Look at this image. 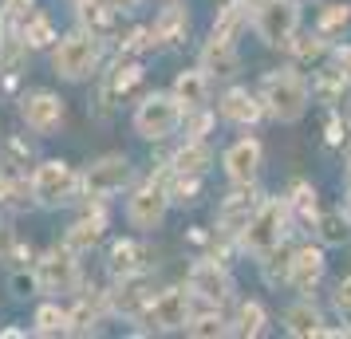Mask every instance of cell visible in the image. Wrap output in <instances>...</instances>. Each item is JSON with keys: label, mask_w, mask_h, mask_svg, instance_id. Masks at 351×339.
I'll use <instances>...</instances> for the list:
<instances>
[{"label": "cell", "mask_w": 351, "mask_h": 339, "mask_svg": "<svg viewBox=\"0 0 351 339\" xmlns=\"http://www.w3.org/2000/svg\"><path fill=\"white\" fill-rule=\"evenodd\" d=\"M261 103H265V111L276 123H296L308 111V103H312V87H308V79L300 71L276 67V71H269L261 79Z\"/></svg>", "instance_id": "6da1fadb"}, {"label": "cell", "mask_w": 351, "mask_h": 339, "mask_svg": "<svg viewBox=\"0 0 351 339\" xmlns=\"http://www.w3.org/2000/svg\"><path fill=\"white\" fill-rule=\"evenodd\" d=\"M99 60H103V36L87 32V28H75L67 32L56 48H51V71L67 83H83L95 75Z\"/></svg>", "instance_id": "7a4b0ae2"}, {"label": "cell", "mask_w": 351, "mask_h": 339, "mask_svg": "<svg viewBox=\"0 0 351 339\" xmlns=\"http://www.w3.org/2000/svg\"><path fill=\"white\" fill-rule=\"evenodd\" d=\"M288 217H292V205H288V201H280V197L261 201L256 213L249 217V225L241 229V249L253 260H265L272 249H280V241H285Z\"/></svg>", "instance_id": "3957f363"}, {"label": "cell", "mask_w": 351, "mask_h": 339, "mask_svg": "<svg viewBox=\"0 0 351 339\" xmlns=\"http://www.w3.org/2000/svg\"><path fill=\"white\" fill-rule=\"evenodd\" d=\"M182 118H186V107L174 99V91L170 95L166 91H154V95H146L138 103L134 130H138V138H146V142H166L170 134H178Z\"/></svg>", "instance_id": "277c9868"}, {"label": "cell", "mask_w": 351, "mask_h": 339, "mask_svg": "<svg viewBox=\"0 0 351 339\" xmlns=\"http://www.w3.org/2000/svg\"><path fill=\"white\" fill-rule=\"evenodd\" d=\"M253 28L269 48H285L300 28V8L296 0H261L253 8Z\"/></svg>", "instance_id": "5b68a950"}, {"label": "cell", "mask_w": 351, "mask_h": 339, "mask_svg": "<svg viewBox=\"0 0 351 339\" xmlns=\"http://www.w3.org/2000/svg\"><path fill=\"white\" fill-rule=\"evenodd\" d=\"M80 253H71L67 244H60V249H48L44 257L36 260V288L44 292V296H60V292H71L75 284H80Z\"/></svg>", "instance_id": "8992f818"}, {"label": "cell", "mask_w": 351, "mask_h": 339, "mask_svg": "<svg viewBox=\"0 0 351 339\" xmlns=\"http://www.w3.org/2000/svg\"><path fill=\"white\" fill-rule=\"evenodd\" d=\"M75 186H80V178H75V170L64 158H48L32 170V201L36 205H48V210L51 205H64V201H71Z\"/></svg>", "instance_id": "52a82bcc"}, {"label": "cell", "mask_w": 351, "mask_h": 339, "mask_svg": "<svg viewBox=\"0 0 351 339\" xmlns=\"http://www.w3.org/2000/svg\"><path fill=\"white\" fill-rule=\"evenodd\" d=\"M166 213H170V186H166V181L150 178L146 186H138V190L127 197V221L134 229H143V233L158 229L162 221H166Z\"/></svg>", "instance_id": "ba28073f"}, {"label": "cell", "mask_w": 351, "mask_h": 339, "mask_svg": "<svg viewBox=\"0 0 351 339\" xmlns=\"http://www.w3.org/2000/svg\"><path fill=\"white\" fill-rule=\"evenodd\" d=\"M83 194L95 197V201H103V197H114L123 194L130 186V162L123 158V154H107V158H95L87 170H83Z\"/></svg>", "instance_id": "9c48e42d"}, {"label": "cell", "mask_w": 351, "mask_h": 339, "mask_svg": "<svg viewBox=\"0 0 351 339\" xmlns=\"http://www.w3.org/2000/svg\"><path fill=\"white\" fill-rule=\"evenodd\" d=\"M190 296H193V292H186V288L158 292V296L150 300V307H146L143 320L150 323L154 331H186V323H190V316H193Z\"/></svg>", "instance_id": "30bf717a"}, {"label": "cell", "mask_w": 351, "mask_h": 339, "mask_svg": "<svg viewBox=\"0 0 351 339\" xmlns=\"http://www.w3.org/2000/svg\"><path fill=\"white\" fill-rule=\"evenodd\" d=\"M20 114H24V123H28V130L32 134H56V130L64 127V99L56 95V91H32V95L24 99V107H20Z\"/></svg>", "instance_id": "8fae6325"}, {"label": "cell", "mask_w": 351, "mask_h": 339, "mask_svg": "<svg viewBox=\"0 0 351 339\" xmlns=\"http://www.w3.org/2000/svg\"><path fill=\"white\" fill-rule=\"evenodd\" d=\"M190 292L197 296V300H206V304H213V307H221L229 296H233V280H229V273H225L217 260H197L190 268Z\"/></svg>", "instance_id": "7c38bea8"}, {"label": "cell", "mask_w": 351, "mask_h": 339, "mask_svg": "<svg viewBox=\"0 0 351 339\" xmlns=\"http://www.w3.org/2000/svg\"><path fill=\"white\" fill-rule=\"evenodd\" d=\"M237 190L221 201V213H217V225H221V233H233V237H241V229L249 225V217L256 213V190L253 181H233Z\"/></svg>", "instance_id": "4fadbf2b"}, {"label": "cell", "mask_w": 351, "mask_h": 339, "mask_svg": "<svg viewBox=\"0 0 351 339\" xmlns=\"http://www.w3.org/2000/svg\"><path fill=\"white\" fill-rule=\"evenodd\" d=\"M217 111H221V118L233 123V127H253V123H261V114H265V103H261V95H253L249 87H233V91L221 95Z\"/></svg>", "instance_id": "5bb4252c"}, {"label": "cell", "mask_w": 351, "mask_h": 339, "mask_svg": "<svg viewBox=\"0 0 351 339\" xmlns=\"http://www.w3.org/2000/svg\"><path fill=\"white\" fill-rule=\"evenodd\" d=\"M221 166H225V174L233 181H253L256 178V170H261V142L256 138H237V142L225 150V158H221Z\"/></svg>", "instance_id": "9a60e30c"}, {"label": "cell", "mask_w": 351, "mask_h": 339, "mask_svg": "<svg viewBox=\"0 0 351 339\" xmlns=\"http://www.w3.org/2000/svg\"><path fill=\"white\" fill-rule=\"evenodd\" d=\"M150 292H146V280L143 273H134V276H123V284L111 292V304L119 316H130V320H143L146 316V307H150Z\"/></svg>", "instance_id": "2e32d148"}, {"label": "cell", "mask_w": 351, "mask_h": 339, "mask_svg": "<svg viewBox=\"0 0 351 339\" xmlns=\"http://www.w3.org/2000/svg\"><path fill=\"white\" fill-rule=\"evenodd\" d=\"M319 276H324V253L312 249V244L296 249L292 253V268H288V284L300 292V296H308L319 284Z\"/></svg>", "instance_id": "e0dca14e"}, {"label": "cell", "mask_w": 351, "mask_h": 339, "mask_svg": "<svg viewBox=\"0 0 351 339\" xmlns=\"http://www.w3.org/2000/svg\"><path fill=\"white\" fill-rule=\"evenodd\" d=\"M174 99L186 107V114L209 103V71L206 67H186L174 79Z\"/></svg>", "instance_id": "ac0fdd59"}, {"label": "cell", "mask_w": 351, "mask_h": 339, "mask_svg": "<svg viewBox=\"0 0 351 339\" xmlns=\"http://www.w3.org/2000/svg\"><path fill=\"white\" fill-rule=\"evenodd\" d=\"M114 16H119V8H114L111 0H75V20H80V28L103 36V40L111 36Z\"/></svg>", "instance_id": "d6986e66"}, {"label": "cell", "mask_w": 351, "mask_h": 339, "mask_svg": "<svg viewBox=\"0 0 351 339\" xmlns=\"http://www.w3.org/2000/svg\"><path fill=\"white\" fill-rule=\"evenodd\" d=\"M202 67H206L209 75H237L241 71L237 44H233V40H217V36H209V44L202 48Z\"/></svg>", "instance_id": "ffe728a7"}, {"label": "cell", "mask_w": 351, "mask_h": 339, "mask_svg": "<svg viewBox=\"0 0 351 339\" xmlns=\"http://www.w3.org/2000/svg\"><path fill=\"white\" fill-rule=\"evenodd\" d=\"M150 32H154V44H178V40H186V32H190L186 8H182V4H166Z\"/></svg>", "instance_id": "44dd1931"}, {"label": "cell", "mask_w": 351, "mask_h": 339, "mask_svg": "<svg viewBox=\"0 0 351 339\" xmlns=\"http://www.w3.org/2000/svg\"><path fill=\"white\" fill-rule=\"evenodd\" d=\"M103 225H107V221H103V213H87V217H80L75 225L67 229L64 244L71 249V253H80V257H83V253H91V249L99 244V237H103Z\"/></svg>", "instance_id": "7402d4cb"}, {"label": "cell", "mask_w": 351, "mask_h": 339, "mask_svg": "<svg viewBox=\"0 0 351 339\" xmlns=\"http://www.w3.org/2000/svg\"><path fill=\"white\" fill-rule=\"evenodd\" d=\"M170 166H174L178 174H197V178H202L209 166H213V154H209V146L202 142V138H190V142L170 158Z\"/></svg>", "instance_id": "603a6c76"}, {"label": "cell", "mask_w": 351, "mask_h": 339, "mask_svg": "<svg viewBox=\"0 0 351 339\" xmlns=\"http://www.w3.org/2000/svg\"><path fill=\"white\" fill-rule=\"evenodd\" d=\"M245 24H249V4H245V0H233V4H225L221 12H217L213 32L209 36H217V40H233V44H237V36H241Z\"/></svg>", "instance_id": "cb8c5ba5"}, {"label": "cell", "mask_w": 351, "mask_h": 339, "mask_svg": "<svg viewBox=\"0 0 351 339\" xmlns=\"http://www.w3.org/2000/svg\"><path fill=\"white\" fill-rule=\"evenodd\" d=\"M319 312L312 307V300H300L285 312V331L288 336H319Z\"/></svg>", "instance_id": "d4e9b609"}, {"label": "cell", "mask_w": 351, "mask_h": 339, "mask_svg": "<svg viewBox=\"0 0 351 339\" xmlns=\"http://www.w3.org/2000/svg\"><path fill=\"white\" fill-rule=\"evenodd\" d=\"M32 331H36V336H71V312H64L60 304L36 307Z\"/></svg>", "instance_id": "484cf974"}, {"label": "cell", "mask_w": 351, "mask_h": 339, "mask_svg": "<svg viewBox=\"0 0 351 339\" xmlns=\"http://www.w3.org/2000/svg\"><path fill=\"white\" fill-rule=\"evenodd\" d=\"M111 273L119 276V280L143 273V244L138 241H114L111 244Z\"/></svg>", "instance_id": "4316f807"}, {"label": "cell", "mask_w": 351, "mask_h": 339, "mask_svg": "<svg viewBox=\"0 0 351 339\" xmlns=\"http://www.w3.org/2000/svg\"><path fill=\"white\" fill-rule=\"evenodd\" d=\"M348 87H351V79L343 75V67H328V71H319L316 83H312V91H316L324 103H343Z\"/></svg>", "instance_id": "83f0119b"}, {"label": "cell", "mask_w": 351, "mask_h": 339, "mask_svg": "<svg viewBox=\"0 0 351 339\" xmlns=\"http://www.w3.org/2000/svg\"><path fill=\"white\" fill-rule=\"evenodd\" d=\"M20 36H24V44H28V48H51V44L60 40L56 28H51V20L44 16V12H36V8H32V16L20 24Z\"/></svg>", "instance_id": "f1b7e54d"}, {"label": "cell", "mask_w": 351, "mask_h": 339, "mask_svg": "<svg viewBox=\"0 0 351 339\" xmlns=\"http://www.w3.org/2000/svg\"><path fill=\"white\" fill-rule=\"evenodd\" d=\"M233 327L221 320V312H206V316H190V323H186V336L193 339H221L229 336Z\"/></svg>", "instance_id": "f546056e"}, {"label": "cell", "mask_w": 351, "mask_h": 339, "mask_svg": "<svg viewBox=\"0 0 351 339\" xmlns=\"http://www.w3.org/2000/svg\"><path fill=\"white\" fill-rule=\"evenodd\" d=\"M28 55V44H24V36L20 32H4V40H0V71L12 79L20 71V60Z\"/></svg>", "instance_id": "4dcf8cb0"}, {"label": "cell", "mask_w": 351, "mask_h": 339, "mask_svg": "<svg viewBox=\"0 0 351 339\" xmlns=\"http://www.w3.org/2000/svg\"><path fill=\"white\" fill-rule=\"evenodd\" d=\"M28 197H32V181L0 174V210H20V205H28Z\"/></svg>", "instance_id": "1f68e13d"}, {"label": "cell", "mask_w": 351, "mask_h": 339, "mask_svg": "<svg viewBox=\"0 0 351 339\" xmlns=\"http://www.w3.org/2000/svg\"><path fill=\"white\" fill-rule=\"evenodd\" d=\"M316 229H319V241L324 244H343L348 241V233H351V221H348V213L343 210L339 213H319Z\"/></svg>", "instance_id": "d6a6232c"}, {"label": "cell", "mask_w": 351, "mask_h": 339, "mask_svg": "<svg viewBox=\"0 0 351 339\" xmlns=\"http://www.w3.org/2000/svg\"><path fill=\"white\" fill-rule=\"evenodd\" d=\"M265 323H269V316H265V307L256 304V300H249V304L237 307V323H233V336H261L265 331Z\"/></svg>", "instance_id": "836d02e7"}, {"label": "cell", "mask_w": 351, "mask_h": 339, "mask_svg": "<svg viewBox=\"0 0 351 339\" xmlns=\"http://www.w3.org/2000/svg\"><path fill=\"white\" fill-rule=\"evenodd\" d=\"M348 24H351V4H328V8L319 12L316 32L319 36H339Z\"/></svg>", "instance_id": "e575fe53"}, {"label": "cell", "mask_w": 351, "mask_h": 339, "mask_svg": "<svg viewBox=\"0 0 351 339\" xmlns=\"http://www.w3.org/2000/svg\"><path fill=\"white\" fill-rule=\"evenodd\" d=\"M324 40H328V36H319V32L316 36H292L288 48H292V55H296L300 64H316V60H324V51H328Z\"/></svg>", "instance_id": "d590c367"}, {"label": "cell", "mask_w": 351, "mask_h": 339, "mask_svg": "<svg viewBox=\"0 0 351 339\" xmlns=\"http://www.w3.org/2000/svg\"><path fill=\"white\" fill-rule=\"evenodd\" d=\"M197 190H202V178H197V174H178L174 170L170 201H178V205H193V201H197Z\"/></svg>", "instance_id": "8d00e7d4"}, {"label": "cell", "mask_w": 351, "mask_h": 339, "mask_svg": "<svg viewBox=\"0 0 351 339\" xmlns=\"http://www.w3.org/2000/svg\"><path fill=\"white\" fill-rule=\"evenodd\" d=\"M95 323H99V300H87V296H83L80 304L71 307V331L83 336V331H91Z\"/></svg>", "instance_id": "74e56055"}, {"label": "cell", "mask_w": 351, "mask_h": 339, "mask_svg": "<svg viewBox=\"0 0 351 339\" xmlns=\"http://www.w3.org/2000/svg\"><path fill=\"white\" fill-rule=\"evenodd\" d=\"M261 264H265V280H269V284H280V280L288 284V268H292V253H280V249H272V253H269L265 260H261Z\"/></svg>", "instance_id": "f35d334b"}, {"label": "cell", "mask_w": 351, "mask_h": 339, "mask_svg": "<svg viewBox=\"0 0 351 339\" xmlns=\"http://www.w3.org/2000/svg\"><path fill=\"white\" fill-rule=\"evenodd\" d=\"M138 79H143V67L138 64H119L111 75V91L114 95H127V91H134L138 87Z\"/></svg>", "instance_id": "ab89813d"}, {"label": "cell", "mask_w": 351, "mask_h": 339, "mask_svg": "<svg viewBox=\"0 0 351 339\" xmlns=\"http://www.w3.org/2000/svg\"><path fill=\"white\" fill-rule=\"evenodd\" d=\"M288 205H292V210L300 213L304 221H316V217H319L316 190H312V186H296V190H292V201H288Z\"/></svg>", "instance_id": "60d3db41"}, {"label": "cell", "mask_w": 351, "mask_h": 339, "mask_svg": "<svg viewBox=\"0 0 351 339\" xmlns=\"http://www.w3.org/2000/svg\"><path fill=\"white\" fill-rule=\"evenodd\" d=\"M4 16H12V20H24L32 16V0H4Z\"/></svg>", "instance_id": "b9f144b4"}, {"label": "cell", "mask_w": 351, "mask_h": 339, "mask_svg": "<svg viewBox=\"0 0 351 339\" xmlns=\"http://www.w3.org/2000/svg\"><path fill=\"white\" fill-rule=\"evenodd\" d=\"M193 114V123H190V138H206V130L213 127V118L206 114V107H197V111H190Z\"/></svg>", "instance_id": "7bdbcfd3"}, {"label": "cell", "mask_w": 351, "mask_h": 339, "mask_svg": "<svg viewBox=\"0 0 351 339\" xmlns=\"http://www.w3.org/2000/svg\"><path fill=\"white\" fill-rule=\"evenodd\" d=\"M335 307H339L343 316H351V276H343V280L335 284Z\"/></svg>", "instance_id": "ee69618b"}, {"label": "cell", "mask_w": 351, "mask_h": 339, "mask_svg": "<svg viewBox=\"0 0 351 339\" xmlns=\"http://www.w3.org/2000/svg\"><path fill=\"white\" fill-rule=\"evenodd\" d=\"M339 142H343V127H339V118L332 114L328 118V146H339Z\"/></svg>", "instance_id": "f6af8a7d"}, {"label": "cell", "mask_w": 351, "mask_h": 339, "mask_svg": "<svg viewBox=\"0 0 351 339\" xmlns=\"http://www.w3.org/2000/svg\"><path fill=\"white\" fill-rule=\"evenodd\" d=\"M114 8H119V12H138V8H143L146 0H111Z\"/></svg>", "instance_id": "bcb514c9"}, {"label": "cell", "mask_w": 351, "mask_h": 339, "mask_svg": "<svg viewBox=\"0 0 351 339\" xmlns=\"http://www.w3.org/2000/svg\"><path fill=\"white\" fill-rule=\"evenodd\" d=\"M335 60H339V67H343V75L351 79V48H339L335 51Z\"/></svg>", "instance_id": "7dc6e473"}, {"label": "cell", "mask_w": 351, "mask_h": 339, "mask_svg": "<svg viewBox=\"0 0 351 339\" xmlns=\"http://www.w3.org/2000/svg\"><path fill=\"white\" fill-rule=\"evenodd\" d=\"M0 336H4V339H20V336H28V331H24V327H4Z\"/></svg>", "instance_id": "c3c4849f"}, {"label": "cell", "mask_w": 351, "mask_h": 339, "mask_svg": "<svg viewBox=\"0 0 351 339\" xmlns=\"http://www.w3.org/2000/svg\"><path fill=\"white\" fill-rule=\"evenodd\" d=\"M343 213H348V221H351V181H348V194H343Z\"/></svg>", "instance_id": "681fc988"}, {"label": "cell", "mask_w": 351, "mask_h": 339, "mask_svg": "<svg viewBox=\"0 0 351 339\" xmlns=\"http://www.w3.org/2000/svg\"><path fill=\"white\" fill-rule=\"evenodd\" d=\"M4 32H8V28H4V12H0V40H4Z\"/></svg>", "instance_id": "f907efd6"}, {"label": "cell", "mask_w": 351, "mask_h": 339, "mask_svg": "<svg viewBox=\"0 0 351 339\" xmlns=\"http://www.w3.org/2000/svg\"><path fill=\"white\" fill-rule=\"evenodd\" d=\"M348 181H351V166H348Z\"/></svg>", "instance_id": "816d5d0a"}]
</instances>
